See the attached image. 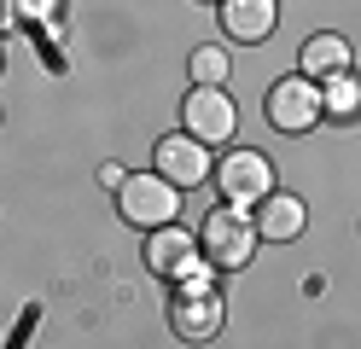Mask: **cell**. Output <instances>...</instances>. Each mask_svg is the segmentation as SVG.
Returning a JSON list of instances; mask_svg holds the SVG:
<instances>
[{"label":"cell","mask_w":361,"mask_h":349,"mask_svg":"<svg viewBox=\"0 0 361 349\" xmlns=\"http://www.w3.org/2000/svg\"><path fill=\"white\" fill-rule=\"evenodd\" d=\"M257 216H239L233 204H221L216 216L204 221V233H198V250L210 256V268H245L257 256Z\"/></svg>","instance_id":"6da1fadb"},{"label":"cell","mask_w":361,"mask_h":349,"mask_svg":"<svg viewBox=\"0 0 361 349\" xmlns=\"http://www.w3.org/2000/svg\"><path fill=\"white\" fill-rule=\"evenodd\" d=\"M117 209H123V221L146 227V233L152 227H169L180 216V186L164 180V175H128L117 186Z\"/></svg>","instance_id":"7a4b0ae2"},{"label":"cell","mask_w":361,"mask_h":349,"mask_svg":"<svg viewBox=\"0 0 361 349\" xmlns=\"http://www.w3.org/2000/svg\"><path fill=\"white\" fill-rule=\"evenodd\" d=\"M262 116H268V128H280V134H309L321 123V87L309 76H286L262 99Z\"/></svg>","instance_id":"3957f363"},{"label":"cell","mask_w":361,"mask_h":349,"mask_svg":"<svg viewBox=\"0 0 361 349\" xmlns=\"http://www.w3.org/2000/svg\"><path fill=\"white\" fill-rule=\"evenodd\" d=\"M210 180L221 186V204H233V209L262 204L268 192H274V169H268L262 152H228V157H221V169H216Z\"/></svg>","instance_id":"277c9868"},{"label":"cell","mask_w":361,"mask_h":349,"mask_svg":"<svg viewBox=\"0 0 361 349\" xmlns=\"http://www.w3.org/2000/svg\"><path fill=\"white\" fill-rule=\"evenodd\" d=\"M169 320H175V332H180V338H192V343L216 338V326H221V302H216V291H210V279H204V274H187V279H180V297H175Z\"/></svg>","instance_id":"5b68a950"},{"label":"cell","mask_w":361,"mask_h":349,"mask_svg":"<svg viewBox=\"0 0 361 349\" xmlns=\"http://www.w3.org/2000/svg\"><path fill=\"white\" fill-rule=\"evenodd\" d=\"M180 123H187L192 140H204V146H216V140H228L239 128V111L221 87H192L187 99H180Z\"/></svg>","instance_id":"8992f818"},{"label":"cell","mask_w":361,"mask_h":349,"mask_svg":"<svg viewBox=\"0 0 361 349\" xmlns=\"http://www.w3.org/2000/svg\"><path fill=\"white\" fill-rule=\"evenodd\" d=\"M157 175L175 180L180 192H187V186H198V180H210L216 169H210L204 140H192V134H164V140H157Z\"/></svg>","instance_id":"52a82bcc"},{"label":"cell","mask_w":361,"mask_h":349,"mask_svg":"<svg viewBox=\"0 0 361 349\" xmlns=\"http://www.w3.org/2000/svg\"><path fill=\"white\" fill-rule=\"evenodd\" d=\"M192 256H198V239H192V233L187 227H152V239H146V268L152 274H164V279H187L198 262H192Z\"/></svg>","instance_id":"ba28073f"},{"label":"cell","mask_w":361,"mask_h":349,"mask_svg":"<svg viewBox=\"0 0 361 349\" xmlns=\"http://www.w3.org/2000/svg\"><path fill=\"white\" fill-rule=\"evenodd\" d=\"M274 23H280L274 0H221V30L233 41H268Z\"/></svg>","instance_id":"9c48e42d"},{"label":"cell","mask_w":361,"mask_h":349,"mask_svg":"<svg viewBox=\"0 0 361 349\" xmlns=\"http://www.w3.org/2000/svg\"><path fill=\"white\" fill-rule=\"evenodd\" d=\"M257 233L262 239H298L303 233V198H291V192H268L262 204H257Z\"/></svg>","instance_id":"30bf717a"},{"label":"cell","mask_w":361,"mask_h":349,"mask_svg":"<svg viewBox=\"0 0 361 349\" xmlns=\"http://www.w3.org/2000/svg\"><path fill=\"white\" fill-rule=\"evenodd\" d=\"M338 70H350V41L344 35H309L303 41V76L326 82V76H338Z\"/></svg>","instance_id":"8fae6325"},{"label":"cell","mask_w":361,"mask_h":349,"mask_svg":"<svg viewBox=\"0 0 361 349\" xmlns=\"http://www.w3.org/2000/svg\"><path fill=\"white\" fill-rule=\"evenodd\" d=\"M361 111V82L350 70H338V76L321 82V116H355Z\"/></svg>","instance_id":"7c38bea8"},{"label":"cell","mask_w":361,"mask_h":349,"mask_svg":"<svg viewBox=\"0 0 361 349\" xmlns=\"http://www.w3.org/2000/svg\"><path fill=\"white\" fill-rule=\"evenodd\" d=\"M192 82L198 87H221L228 82V53H221V47H198L192 53Z\"/></svg>","instance_id":"4fadbf2b"},{"label":"cell","mask_w":361,"mask_h":349,"mask_svg":"<svg viewBox=\"0 0 361 349\" xmlns=\"http://www.w3.org/2000/svg\"><path fill=\"white\" fill-rule=\"evenodd\" d=\"M18 18H30V23H53L59 18V0H12Z\"/></svg>","instance_id":"5bb4252c"},{"label":"cell","mask_w":361,"mask_h":349,"mask_svg":"<svg viewBox=\"0 0 361 349\" xmlns=\"http://www.w3.org/2000/svg\"><path fill=\"white\" fill-rule=\"evenodd\" d=\"M99 180H105V186H123V180H128V169H123V163H105Z\"/></svg>","instance_id":"9a60e30c"},{"label":"cell","mask_w":361,"mask_h":349,"mask_svg":"<svg viewBox=\"0 0 361 349\" xmlns=\"http://www.w3.org/2000/svg\"><path fill=\"white\" fill-rule=\"evenodd\" d=\"M12 18H18V6H12V0H0V30H6Z\"/></svg>","instance_id":"2e32d148"}]
</instances>
